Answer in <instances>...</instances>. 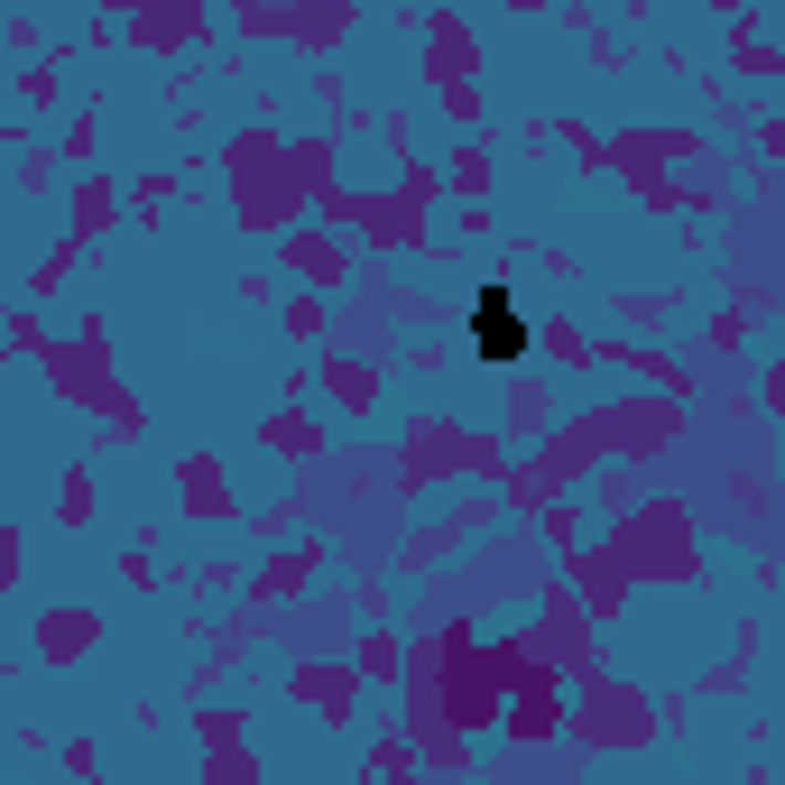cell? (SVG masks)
Returning a JSON list of instances; mask_svg holds the SVG:
<instances>
[{"mask_svg": "<svg viewBox=\"0 0 785 785\" xmlns=\"http://www.w3.org/2000/svg\"><path fill=\"white\" fill-rule=\"evenodd\" d=\"M481 343L490 352H517V314L509 305H481Z\"/></svg>", "mask_w": 785, "mask_h": 785, "instance_id": "cell-1", "label": "cell"}]
</instances>
